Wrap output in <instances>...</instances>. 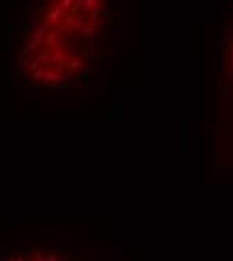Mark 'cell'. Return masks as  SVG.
<instances>
[{
	"instance_id": "obj_1",
	"label": "cell",
	"mask_w": 233,
	"mask_h": 261,
	"mask_svg": "<svg viewBox=\"0 0 233 261\" xmlns=\"http://www.w3.org/2000/svg\"><path fill=\"white\" fill-rule=\"evenodd\" d=\"M125 40L127 0H16L2 61L29 93H87L111 81Z\"/></svg>"
},
{
	"instance_id": "obj_2",
	"label": "cell",
	"mask_w": 233,
	"mask_h": 261,
	"mask_svg": "<svg viewBox=\"0 0 233 261\" xmlns=\"http://www.w3.org/2000/svg\"><path fill=\"white\" fill-rule=\"evenodd\" d=\"M213 40H215V61L221 81L233 95V0H217L215 20H213Z\"/></svg>"
}]
</instances>
